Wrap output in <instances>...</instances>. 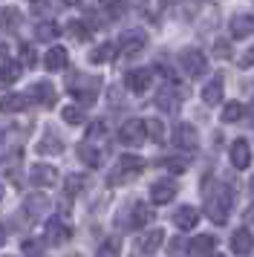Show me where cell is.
<instances>
[{"mask_svg": "<svg viewBox=\"0 0 254 257\" xmlns=\"http://www.w3.org/2000/svg\"><path fill=\"white\" fill-rule=\"evenodd\" d=\"M231 199H234V194H231L228 185H214V194H208V202H205V214L211 217V222L222 225V222L228 220Z\"/></svg>", "mask_w": 254, "mask_h": 257, "instance_id": "6da1fadb", "label": "cell"}, {"mask_svg": "<svg viewBox=\"0 0 254 257\" xmlns=\"http://www.w3.org/2000/svg\"><path fill=\"white\" fill-rule=\"evenodd\" d=\"M142 171H145V159H139V156H121L118 165L110 171L107 182H110V185H127V182H133Z\"/></svg>", "mask_w": 254, "mask_h": 257, "instance_id": "7a4b0ae2", "label": "cell"}, {"mask_svg": "<svg viewBox=\"0 0 254 257\" xmlns=\"http://www.w3.org/2000/svg\"><path fill=\"white\" fill-rule=\"evenodd\" d=\"M148 222H153V211L145 208V205H139V202H130L127 205V214L118 217V225L124 231H130V228H145Z\"/></svg>", "mask_w": 254, "mask_h": 257, "instance_id": "3957f363", "label": "cell"}, {"mask_svg": "<svg viewBox=\"0 0 254 257\" xmlns=\"http://www.w3.org/2000/svg\"><path fill=\"white\" fill-rule=\"evenodd\" d=\"M179 64H182L185 75H191V78H199V75H205V70H208L205 55H202L199 49H194V47H188V49L179 52Z\"/></svg>", "mask_w": 254, "mask_h": 257, "instance_id": "277c9868", "label": "cell"}, {"mask_svg": "<svg viewBox=\"0 0 254 257\" xmlns=\"http://www.w3.org/2000/svg\"><path fill=\"white\" fill-rule=\"evenodd\" d=\"M69 84V93L78 95V98H84V101H92L95 98V90H98V78H87V75H81V72H75V75H69L67 78Z\"/></svg>", "mask_w": 254, "mask_h": 257, "instance_id": "5b68a950", "label": "cell"}, {"mask_svg": "<svg viewBox=\"0 0 254 257\" xmlns=\"http://www.w3.org/2000/svg\"><path fill=\"white\" fill-rule=\"evenodd\" d=\"M145 44H148V35H145L142 29H130V32H124L121 41L115 44V52H121V55H136V52L145 49Z\"/></svg>", "mask_w": 254, "mask_h": 257, "instance_id": "8992f818", "label": "cell"}, {"mask_svg": "<svg viewBox=\"0 0 254 257\" xmlns=\"http://www.w3.org/2000/svg\"><path fill=\"white\" fill-rule=\"evenodd\" d=\"M118 142H121V145H130V148L142 145V142H145V121H142V118L124 121V124L118 127Z\"/></svg>", "mask_w": 254, "mask_h": 257, "instance_id": "52a82bcc", "label": "cell"}, {"mask_svg": "<svg viewBox=\"0 0 254 257\" xmlns=\"http://www.w3.org/2000/svg\"><path fill=\"white\" fill-rule=\"evenodd\" d=\"M179 104H182V93H179V87H162L159 93H156V107H159L162 113H179Z\"/></svg>", "mask_w": 254, "mask_h": 257, "instance_id": "ba28073f", "label": "cell"}, {"mask_svg": "<svg viewBox=\"0 0 254 257\" xmlns=\"http://www.w3.org/2000/svg\"><path fill=\"white\" fill-rule=\"evenodd\" d=\"M185 251H188V257H214L217 237L214 234H199V237H194L191 243L185 245Z\"/></svg>", "mask_w": 254, "mask_h": 257, "instance_id": "9c48e42d", "label": "cell"}, {"mask_svg": "<svg viewBox=\"0 0 254 257\" xmlns=\"http://www.w3.org/2000/svg\"><path fill=\"white\" fill-rule=\"evenodd\" d=\"M176 182H171V179H159V182H153L150 185V202L153 205H168L173 197H176Z\"/></svg>", "mask_w": 254, "mask_h": 257, "instance_id": "30bf717a", "label": "cell"}, {"mask_svg": "<svg viewBox=\"0 0 254 257\" xmlns=\"http://www.w3.org/2000/svg\"><path fill=\"white\" fill-rule=\"evenodd\" d=\"M173 145L182 148V151H196L199 148V136H196L194 124H176V130H173Z\"/></svg>", "mask_w": 254, "mask_h": 257, "instance_id": "8fae6325", "label": "cell"}, {"mask_svg": "<svg viewBox=\"0 0 254 257\" xmlns=\"http://www.w3.org/2000/svg\"><path fill=\"white\" fill-rule=\"evenodd\" d=\"M29 182L38 188H49L58 182V171L52 165H32L29 168Z\"/></svg>", "mask_w": 254, "mask_h": 257, "instance_id": "7c38bea8", "label": "cell"}, {"mask_svg": "<svg viewBox=\"0 0 254 257\" xmlns=\"http://www.w3.org/2000/svg\"><path fill=\"white\" fill-rule=\"evenodd\" d=\"M231 248L237 257H248L254 251V234L248 228H237L234 237H231Z\"/></svg>", "mask_w": 254, "mask_h": 257, "instance_id": "4fadbf2b", "label": "cell"}, {"mask_svg": "<svg viewBox=\"0 0 254 257\" xmlns=\"http://www.w3.org/2000/svg\"><path fill=\"white\" fill-rule=\"evenodd\" d=\"M69 237H72V228H69L67 222H61L58 217H52V220L46 222V240H49L52 245L67 243Z\"/></svg>", "mask_w": 254, "mask_h": 257, "instance_id": "5bb4252c", "label": "cell"}, {"mask_svg": "<svg viewBox=\"0 0 254 257\" xmlns=\"http://www.w3.org/2000/svg\"><path fill=\"white\" fill-rule=\"evenodd\" d=\"M49 197L46 194H32V197H26V202H23V211H26V217L29 220H38L41 214H46L49 211Z\"/></svg>", "mask_w": 254, "mask_h": 257, "instance_id": "9a60e30c", "label": "cell"}, {"mask_svg": "<svg viewBox=\"0 0 254 257\" xmlns=\"http://www.w3.org/2000/svg\"><path fill=\"white\" fill-rule=\"evenodd\" d=\"M78 156L84 159L87 168H101L104 165V151L98 145H92V142H81L78 145Z\"/></svg>", "mask_w": 254, "mask_h": 257, "instance_id": "2e32d148", "label": "cell"}, {"mask_svg": "<svg viewBox=\"0 0 254 257\" xmlns=\"http://www.w3.org/2000/svg\"><path fill=\"white\" fill-rule=\"evenodd\" d=\"M231 165H234L237 171H245V168L251 165V151H248V142L245 139H237L231 145Z\"/></svg>", "mask_w": 254, "mask_h": 257, "instance_id": "e0dca14e", "label": "cell"}, {"mask_svg": "<svg viewBox=\"0 0 254 257\" xmlns=\"http://www.w3.org/2000/svg\"><path fill=\"white\" fill-rule=\"evenodd\" d=\"M196 222H199V211H196L194 205H182V208L173 214V225H176V228H182V231L196 228Z\"/></svg>", "mask_w": 254, "mask_h": 257, "instance_id": "ac0fdd59", "label": "cell"}, {"mask_svg": "<svg viewBox=\"0 0 254 257\" xmlns=\"http://www.w3.org/2000/svg\"><path fill=\"white\" fill-rule=\"evenodd\" d=\"M162 240H165V231L162 228H150V231L142 234V240H139V251L142 254H156L159 251Z\"/></svg>", "mask_w": 254, "mask_h": 257, "instance_id": "d6986e66", "label": "cell"}, {"mask_svg": "<svg viewBox=\"0 0 254 257\" xmlns=\"http://www.w3.org/2000/svg\"><path fill=\"white\" fill-rule=\"evenodd\" d=\"M55 87L49 81H38L32 87V95H29V101H38V104H44V107H52L55 104Z\"/></svg>", "mask_w": 254, "mask_h": 257, "instance_id": "ffe728a7", "label": "cell"}, {"mask_svg": "<svg viewBox=\"0 0 254 257\" xmlns=\"http://www.w3.org/2000/svg\"><path fill=\"white\" fill-rule=\"evenodd\" d=\"M124 84H127L130 93H145V90L150 87V70H130L127 78H124Z\"/></svg>", "mask_w": 254, "mask_h": 257, "instance_id": "44dd1931", "label": "cell"}, {"mask_svg": "<svg viewBox=\"0 0 254 257\" xmlns=\"http://www.w3.org/2000/svg\"><path fill=\"white\" fill-rule=\"evenodd\" d=\"M202 101H205L208 107H214V104L222 101V75H214V78L202 87Z\"/></svg>", "mask_w": 254, "mask_h": 257, "instance_id": "7402d4cb", "label": "cell"}, {"mask_svg": "<svg viewBox=\"0 0 254 257\" xmlns=\"http://www.w3.org/2000/svg\"><path fill=\"white\" fill-rule=\"evenodd\" d=\"M29 107V95H21V93H9L0 98V113H21Z\"/></svg>", "mask_w": 254, "mask_h": 257, "instance_id": "603a6c76", "label": "cell"}, {"mask_svg": "<svg viewBox=\"0 0 254 257\" xmlns=\"http://www.w3.org/2000/svg\"><path fill=\"white\" fill-rule=\"evenodd\" d=\"M231 35L237 38V41L254 35V15H237V18L231 21Z\"/></svg>", "mask_w": 254, "mask_h": 257, "instance_id": "cb8c5ba5", "label": "cell"}, {"mask_svg": "<svg viewBox=\"0 0 254 257\" xmlns=\"http://www.w3.org/2000/svg\"><path fill=\"white\" fill-rule=\"evenodd\" d=\"M44 64H46V70L49 72H61L64 67H67V49L64 47H52L49 52H46Z\"/></svg>", "mask_w": 254, "mask_h": 257, "instance_id": "d4e9b609", "label": "cell"}, {"mask_svg": "<svg viewBox=\"0 0 254 257\" xmlns=\"http://www.w3.org/2000/svg\"><path fill=\"white\" fill-rule=\"evenodd\" d=\"M35 151L41 153V156H49V153H61V151H64V142H61V136H58V133H52V130H49L44 139L38 142V148H35Z\"/></svg>", "mask_w": 254, "mask_h": 257, "instance_id": "484cf974", "label": "cell"}, {"mask_svg": "<svg viewBox=\"0 0 254 257\" xmlns=\"http://www.w3.org/2000/svg\"><path fill=\"white\" fill-rule=\"evenodd\" d=\"M21 64L18 61H3L0 64V87H9V84H15L18 78H21Z\"/></svg>", "mask_w": 254, "mask_h": 257, "instance_id": "4316f807", "label": "cell"}, {"mask_svg": "<svg viewBox=\"0 0 254 257\" xmlns=\"http://www.w3.org/2000/svg\"><path fill=\"white\" fill-rule=\"evenodd\" d=\"M84 188H87V176H84V174H69L67 182H64V194L72 199V197H78Z\"/></svg>", "mask_w": 254, "mask_h": 257, "instance_id": "83f0119b", "label": "cell"}, {"mask_svg": "<svg viewBox=\"0 0 254 257\" xmlns=\"http://www.w3.org/2000/svg\"><path fill=\"white\" fill-rule=\"evenodd\" d=\"M0 26H3L6 32H15V29L21 26V15H18L15 6H6V9L0 12Z\"/></svg>", "mask_w": 254, "mask_h": 257, "instance_id": "f1b7e54d", "label": "cell"}, {"mask_svg": "<svg viewBox=\"0 0 254 257\" xmlns=\"http://www.w3.org/2000/svg\"><path fill=\"white\" fill-rule=\"evenodd\" d=\"M35 35H38V41H44V44H52L58 38V26L52 21H41V24L35 26Z\"/></svg>", "mask_w": 254, "mask_h": 257, "instance_id": "f546056e", "label": "cell"}, {"mask_svg": "<svg viewBox=\"0 0 254 257\" xmlns=\"http://www.w3.org/2000/svg\"><path fill=\"white\" fill-rule=\"evenodd\" d=\"M95 257H121V240H118V237H110V240H104V243L98 245Z\"/></svg>", "mask_w": 254, "mask_h": 257, "instance_id": "4dcf8cb0", "label": "cell"}, {"mask_svg": "<svg viewBox=\"0 0 254 257\" xmlns=\"http://www.w3.org/2000/svg\"><path fill=\"white\" fill-rule=\"evenodd\" d=\"M113 55H115V44H101L98 49L90 52V61L92 64H104V61H110Z\"/></svg>", "mask_w": 254, "mask_h": 257, "instance_id": "1f68e13d", "label": "cell"}, {"mask_svg": "<svg viewBox=\"0 0 254 257\" xmlns=\"http://www.w3.org/2000/svg\"><path fill=\"white\" fill-rule=\"evenodd\" d=\"M242 113H245V107L240 101H228L222 107V121H237V118H242Z\"/></svg>", "mask_w": 254, "mask_h": 257, "instance_id": "d6a6232c", "label": "cell"}, {"mask_svg": "<svg viewBox=\"0 0 254 257\" xmlns=\"http://www.w3.org/2000/svg\"><path fill=\"white\" fill-rule=\"evenodd\" d=\"M69 35L78 38V41H90L92 29L87 26V21H72V24H69Z\"/></svg>", "mask_w": 254, "mask_h": 257, "instance_id": "836d02e7", "label": "cell"}, {"mask_svg": "<svg viewBox=\"0 0 254 257\" xmlns=\"http://www.w3.org/2000/svg\"><path fill=\"white\" fill-rule=\"evenodd\" d=\"M145 133H150V139H153V142H165V124H162L159 118L145 121Z\"/></svg>", "mask_w": 254, "mask_h": 257, "instance_id": "e575fe53", "label": "cell"}, {"mask_svg": "<svg viewBox=\"0 0 254 257\" xmlns=\"http://www.w3.org/2000/svg\"><path fill=\"white\" fill-rule=\"evenodd\" d=\"M61 116H64L67 124H81V121H84V110H81V107H64Z\"/></svg>", "mask_w": 254, "mask_h": 257, "instance_id": "d590c367", "label": "cell"}, {"mask_svg": "<svg viewBox=\"0 0 254 257\" xmlns=\"http://www.w3.org/2000/svg\"><path fill=\"white\" fill-rule=\"evenodd\" d=\"M23 254L26 257H44V243H41V240H23Z\"/></svg>", "mask_w": 254, "mask_h": 257, "instance_id": "8d00e7d4", "label": "cell"}, {"mask_svg": "<svg viewBox=\"0 0 254 257\" xmlns=\"http://www.w3.org/2000/svg\"><path fill=\"white\" fill-rule=\"evenodd\" d=\"M104 133H107V124H104V121H95V124H90V130H87V136H90L87 142L98 145V139H101Z\"/></svg>", "mask_w": 254, "mask_h": 257, "instance_id": "74e56055", "label": "cell"}, {"mask_svg": "<svg viewBox=\"0 0 254 257\" xmlns=\"http://www.w3.org/2000/svg\"><path fill=\"white\" fill-rule=\"evenodd\" d=\"M159 168H171V171H176V174H182L185 168H188V162H176V159H173V156H165V159H159Z\"/></svg>", "mask_w": 254, "mask_h": 257, "instance_id": "f35d334b", "label": "cell"}, {"mask_svg": "<svg viewBox=\"0 0 254 257\" xmlns=\"http://www.w3.org/2000/svg\"><path fill=\"white\" fill-rule=\"evenodd\" d=\"M35 61H38L35 49L32 47H23L21 49V67H35Z\"/></svg>", "mask_w": 254, "mask_h": 257, "instance_id": "ab89813d", "label": "cell"}, {"mask_svg": "<svg viewBox=\"0 0 254 257\" xmlns=\"http://www.w3.org/2000/svg\"><path fill=\"white\" fill-rule=\"evenodd\" d=\"M104 9H107V15H110V18H118V15H124V6H118V3H107Z\"/></svg>", "mask_w": 254, "mask_h": 257, "instance_id": "60d3db41", "label": "cell"}, {"mask_svg": "<svg viewBox=\"0 0 254 257\" xmlns=\"http://www.w3.org/2000/svg\"><path fill=\"white\" fill-rule=\"evenodd\" d=\"M240 67H254V47H251V49H248V52H245V55L240 58Z\"/></svg>", "mask_w": 254, "mask_h": 257, "instance_id": "b9f144b4", "label": "cell"}, {"mask_svg": "<svg viewBox=\"0 0 254 257\" xmlns=\"http://www.w3.org/2000/svg\"><path fill=\"white\" fill-rule=\"evenodd\" d=\"M6 237H9V228H6V225H0V245L6 243Z\"/></svg>", "mask_w": 254, "mask_h": 257, "instance_id": "7bdbcfd3", "label": "cell"}, {"mask_svg": "<svg viewBox=\"0 0 254 257\" xmlns=\"http://www.w3.org/2000/svg\"><path fill=\"white\" fill-rule=\"evenodd\" d=\"M245 220H248V222H254V202H251V208L245 211Z\"/></svg>", "mask_w": 254, "mask_h": 257, "instance_id": "ee69618b", "label": "cell"}, {"mask_svg": "<svg viewBox=\"0 0 254 257\" xmlns=\"http://www.w3.org/2000/svg\"><path fill=\"white\" fill-rule=\"evenodd\" d=\"M248 194H251V202H254V179L248 182Z\"/></svg>", "mask_w": 254, "mask_h": 257, "instance_id": "f6af8a7d", "label": "cell"}, {"mask_svg": "<svg viewBox=\"0 0 254 257\" xmlns=\"http://www.w3.org/2000/svg\"><path fill=\"white\" fill-rule=\"evenodd\" d=\"M248 116H251V121H254V101H251V107H248Z\"/></svg>", "mask_w": 254, "mask_h": 257, "instance_id": "bcb514c9", "label": "cell"}, {"mask_svg": "<svg viewBox=\"0 0 254 257\" xmlns=\"http://www.w3.org/2000/svg\"><path fill=\"white\" fill-rule=\"evenodd\" d=\"M0 199H3V185H0Z\"/></svg>", "mask_w": 254, "mask_h": 257, "instance_id": "7dc6e473", "label": "cell"}, {"mask_svg": "<svg viewBox=\"0 0 254 257\" xmlns=\"http://www.w3.org/2000/svg\"><path fill=\"white\" fill-rule=\"evenodd\" d=\"M214 257H222V254H214Z\"/></svg>", "mask_w": 254, "mask_h": 257, "instance_id": "c3c4849f", "label": "cell"}]
</instances>
